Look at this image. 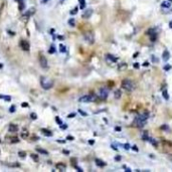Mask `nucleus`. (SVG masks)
<instances>
[{"mask_svg": "<svg viewBox=\"0 0 172 172\" xmlns=\"http://www.w3.org/2000/svg\"><path fill=\"white\" fill-rule=\"evenodd\" d=\"M122 88L126 91L131 92V91L135 90L136 86H135V84H134L132 81H130V79H123L122 81Z\"/></svg>", "mask_w": 172, "mask_h": 172, "instance_id": "obj_1", "label": "nucleus"}, {"mask_svg": "<svg viewBox=\"0 0 172 172\" xmlns=\"http://www.w3.org/2000/svg\"><path fill=\"white\" fill-rule=\"evenodd\" d=\"M40 85L44 90H49V89H51L52 88L53 82L51 81V79H47V78H41L40 79Z\"/></svg>", "mask_w": 172, "mask_h": 172, "instance_id": "obj_2", "label": "nucleus"}, {"mask_svg": "<svg viewBox=\"0 0 172 172\" xmlns=\"http://www.w3.org/2000/svg\"><path fill=\"white\" fill-rule=\"evenodd\" d=\"M146 121L147 120H145L143 118H141V117L138 115L135 119H134V122H133V125L135 126V127L137 128H143L144 126L146 125Z\"/></svg>", "mask_w": 172, "mask_h": 172, "instance_id": "obj_3", "label": "nucleus"}, {"mask_svg": "<svg viewBox=\"0 0 172 172\" xmlns=\"http://www.w3.org/2000/svg\"><path fill=\"white\" fill-rule=\"evenodd\" d=\"M96 100H97V97L95 95H86L79 99V101L81 103H91V102H95Z\"/></svg>", "mask_w": 172, "mask_h": 172, "instance_id": "obj_4", "label": "nucleus"}, {"mask_svg": "<svg viewBox=\"0 0 172 172\" xmlns=\"http://www.w3.org/2000/svg\"><path fill=\"white\" fill-rule=\"evenodd\" d=\"M84 38H85V40L90 44H93L95 42V36H94L93 32H86L85 34H84Z\"/></svg>", "mask_w": 172, "mask_h": 172, "instance_id": "obj_5", "label": "nucleus"}, {"mask_svg": "<svg viewBox=\"0 0 172 172\" xmlns=\"http://www.w3.org/2000/svg\"><path fill=\"white\" fill-rule=\"evenodd\" d=\"M108 96H109V89L106 87H104V88H101V89L99 90V97L101 99H107L108 98Z\"/></svg>", "mask_w": 172, "mask_h": 172, "instance_id": "obj_6", "label": "nucleus"}, {"mask_svg": "<svg viewBox=\"0 0 172 172\" xmlns=\"http://www.w3.org/2000/svg\"><path fill=\"white\" fill-rule=\"evenodd\" d=\"M146 34L150 36V40L152 41V42L156 41V39H157V32L155 31V29H153V28L149 29V30L146 31Z\"/></svg>", "mask_w": 172, "mask_h": 172, "instance_id": "obj_7", "label": "nucleus"}, {"mask_svg": "<svg viewBox=\"0 0 172 172\" xmlns=\"http://www.w3.org/2000/svg\"><path fill=\"white\" fill-rule=\"evenodd\" d=\"M19 45L23 50H25V51H28L29 48H30V45H29L28 41H26V40H20Z\"/></svg>", "mask_w": 172, "mask_h": 172, "instance_id": "obj_8", "label": "nucleus"}, {"mask_svg": "<svg viewBox=\"0 0 172 172\" xmlns=\"http://www.w3.org/2000/svg\"><path fill=\"white\" fill-rule=\"evenodd\" d=\"M39 62H40V65L42 66L43 69H46L47 66H48L47 60H46V58H45L44 56H41L39 57Z\"/></svg>", "mask_w": 172, "mask_h": 172, "instance_id": "obj_9", "label": "nucleus"}, {"mask_svg": "<svg viewBox=\"0 0 172 172\" xmlns=\"http://www.w3.org/2000/svg\"><path fill=\"white\" fill-rule=\"evenodd\" d=\"M92 14H93V9H87L85 12L83 13V18H90Z\"/></svg>", "mask_w": 172, "mask_h": 172, "instance_id": "obj_10", "label": "nucleus"}, {"mask_svg": "<svg viewBox=\"0 0 172 172\" xmlns=\"http://www.w3.org/2000/svg\"><path fill=\"white\" fill-rule=\"evenodd\" d=\"M162 58H163V60H164V61L169 60V58H170V52L167 49H165L164 51H163V53H162Z\"/></svg>", "mask_w": 172, "mask_h": 172, "instance_id": "obj_11", "label": "nucleus"}, {"mask_svg": "<svg viewBox=\"0 0 172 172\" xmlns=\"http://www.w3.org/2000/svg\"><path fill=\"white\" fill-rule=\"evenodd\" d=\"M56 168L57 170H60V171H65L66 169V165L64 164V163H57V164L56 165Z\"/></svg>", "mask_w": 172, "mask_h": 172, "instance_id": "obj_12", "label": "nucleus"}, {"mask_svg": "<svg viewBox=\"0 0 172 172\" xmlns=\"http://www.w3.org/2000/svg\"><path fill=\"white\" fill-rule=\"evenodd\" d=\"M106 57H107V60H109V61H112V62H116L117 60H118V58H117L116 56H112V54H110V53L106 54Z\"/></svg>", "mask_w": 172, "mask_h": 172, "instance_id": "obj_13", "label": "nucleus"}, {"mask_svg": "<svg viewBox=\"0 0 172 172\" xmlns=\"http://www.w3.org/2000/svg\"><path fill=\"white\" fill-rule=\"evenodd\" d=\"M95 162H96V164H97L99 167H105V166L107 165V163L104 162L103 160H101V159H96Z\"/></svg>", "mask_w": 172, "mask_h": 172, "instance_id": "obj_14", "label": "nucleus"}, {"mask_svg": "<svg viewBox=\"0 0 172 172\" xmlns=\"http://www.w3.org/2000/svg\"><path fill=\"white\" fill-rule=\"evenodd\" d=\"M34 12H35V9H34V8H31V9H29L27 12H25L23 15L26 16V17H29V16H31L32 14H34Z\"/></svg>", "mask_w": 172, "mask_h": 172, "instance_id": "obj_15", "label": "nucleus"}, {"mask_svg": "<svg viewBox=\"0 0 172 172\" xmlns=\"http://www.w3.org/2000/svg\"><path fill=\"white\" fill-rule=\"evenodd\" d=\"M127 68H128V65H127V64H126V62H123V64H120V65H118V70H120V72H122V70H125Z\"/></svg>", "mask_w": 172, "mask_h": 172, "instance_id": "obj_16", "label": "nucleus"}, {"mask_svg": "<svg viewBox=\"0 0 172 172\" xmlns=\"http://www.w3.org/2000/svg\"><path fill=\"white\" fill-rule=\"evenodd\" d=\"M17 130H18V126L17 125H14V124L9 125V131L10 132H16Z\"/></svg>", "mask_w": 172, "mask_h": 172, "instance_id": "obj_17", "label": "nucleus"}, {"mask_svg": "<svg viewBox=\"0 0 172 172\" xmlns=\"http://www.w3.org/2000/svg\"><path fill=\"white\" fill-rule=\"evenodd\" d=\"M171 6V2L170 1H163L161 3V7L162 8H169Z\"/></svg>", "mask_w": 172, "mask_h": 172, "instance_id": "obj_18", "label": "nucleus"}, {"mask_svg": "<svg viewBox=\"0 0 172 172\" xmlns=\"http://www.w3.org/2000/svg\"><path fill=\"white\" fill-rule=\"evenodd\" d=\"M121 95H122V92H121V90H116L115 93H114V97H115V99H120Z\"/></svg>", "mask_w": 172, "mask_h": 172, "instance_id": "obj_19", "label": "nucleus"}, {"mask_svg": "<svg viewBox=\"0 0 172 172\" xmlns=\"http://www.w3.org/2000/svg\"><path fill=\"white\" fill-rule=\"evenodd\" d=\"M41 131H42V133L44 134L45 136H47V137H51L52 136V133L50 131H48V130H46V129H41Z\"/></svg>", "mask_w": 172, "mask_h": 172, "instance_id": "obj_20", "label": "nucleus"}, {"mask_svg": "<svg viewBox=\"0 0 172 172\" xmlns=\"http://www.w3.org/2000/svg\"><path fill=\"white\" fill-rule=\"evenodd\" d=\"M36 151L38 153L40 154H42V155H48V152L46 150H44V149H41V148H36Z\"/></svg>", "mask_w": 172, "mask_h": 172, "instance_id": "obj_21", "label": "nucleus"}, {"mask_svg": "<svg viewBox=\"0 0 172 172\" xmlns=\"http://www.w3.org/2000/svg\"><path fill=\"white\" fill-rule=\"evenodd\" d=\"M79 8L81 9H85L86 8V0H79Z\"/></svg>", "mask_w": 172, "mask_h": 172, "instance_id": "obj_22", "label": "nucleus"}, {"mask_svg": "<svg viewBox=\"0 0 172 172\" xmlns=\"http://www.w3.org/2000/svg\"><path fill=\"white\" fill-rule=\"evenodd\" d=\"M0 99H3L4 101H7V102H10L11 101L10 96H5V95H0Z\"/></svg>", "mask_w": 172, "mask_h": 172, "instance_id": "obj_23", "label": "nucleus"}, {"mask_svg": "<svg viewBox=\"0 0 172 172\" xmlns=\"http://www.w3.org/2000/svg\"><path fill=\"white\" fill-rule=\"evenodd\" d=\"M15 1H17L19 4V10H22L24 8V1L23 0H15Z\"/></svg>", "mask_w": 172, "mask_h": 172, "instance_id": "obj_24", "label": "nucleus"}, {"mask_svg": "<svg viewBox=\"0 0 172 172\" xmlns=\"http://www.w3.org/2000/svg\"><path fill=\"white\" fill-rule=\"evenodd\" d=\"M21 137L23 138V139H26V138L28 137V131H27V130L24 129L23 131L21 132Z\"/></svg>", "mask_w": 172, "mask_h": 172, "instance_id": "obj_25", "label": "nucleus"}, {"mask_svg": "<svg viewBox=\"0 0 172 172\" xmlns=\"http://www.w3.org/2000/svg\"><path fill=\"white\" fill-rule=\"evenodd\" d=\"M162 95H163V98H164L165 100H169V95H168V92H167V90H164L162 92Z\"/></svg>", "mask_w": 172, "mask_h": 172, "instance_id": "obj_26", "label": "nucleus"}, {"mask_svg": "<svg viewBox=\"0 0 172 172\" xmlns=\"http://www.w3.org/2000/svg\"><path fill=\"white\" fill-rule=\"evenodd\" d=\"M149 135H148V132H144L143 133V136H142V139H143L144 141H148L149 140Z\"/></svg>", "mask_w": 172, "mask_h": 172, "instance_id": "obj_27", "label": "nucleus"}, {"mask_svg": "<svg viewBox=\"0 0 172 172\" xmlns=\"http://www.w3.org/2000/svg\"><path fill=\"white\" fill-rule=\"evenodd\" d=\"M148 141L150 142V143H152V145L154 146V147H157L158 143H157V142H156V141H155V140L153 139V138H149V140H148Z\"/></svg>", "mask_w": 172, "mask_h": 172, "instance_id": "obj_28", "label": "nucleus"}, {"mask_svg": "<svg viewBox=\"0 0 172 172\" xmlns=\"http://www.w3.org/2000/svg\"><path fill=\"white\" fill-rule=\"evenodd\" d=\"M60 52H65V51H66V47L65 46L64 44H60Z\"/></svg>", "mask_w": 172, "mask_h": 172, "instance_id": "obj_29", "label": "nucleus"}, {"mask_svg": "<svg viewBox=\"0 0 172 172\" xmlns=\"http://www.w3.org/2000/svg\"><path fill=\"white\" fill-rule=\"evenodd\" d=\"M171 69H172V65H165L164 66H163V70H166V72H167V70H170Z\"/></svg>", "mask_w": 172, "mask_h": 172, "instance_id": "obj_30", "label": "nucleus"}, {"mask_svg": "<svg viewBox=\"0 0 172 172\" xmlns=\"http://www.w3.org/2000/svg\"><path fill=\"white\" fill-rule=\"evenodd\" d=\"M48 52H49L50 54H52V53L56 52V47H54V45H51V46H50V48H49V50H48Z\"/></svg>", "mask_w": 172, "mask_h": 172, "instance_id": "obj_31", "label": "nucleus"}, {"mask_svg": "<svg viewBox=\"0 0 172 172\" xmlns=\"http://www.w3.org/2000/svg\"><path fill=\"white\" fill-rule=\"evenodd\" d=\"M18 156L20 158H25V156H26V153H25L24 151H20V152L18 153Z\"/></svg>", "mask_w": 172, "mask_h": 172, "instance_id": "obj_32", "label": "nucleus"}, {"mask_svg": "<svg viewBox=\"0 0 172 172\" xmlns=\"http://www.w3.org/2000/svg\"><path fill=\"white\" fill-rule=\"evenodd\" d=\"M151 60H152V61L154 62V64H157V62H159V60L157 58V56H151Z\"/></svg>", "mask_w": 172, "mask_h": 172, "instance_id": "obj_33", "label": "nucleus"}, {"mask_svg": "<svg viewBox=\"0 0 172 172\" xmlns=\"http://www.w3.org/2000/svg\"><path fill=\"white\" fill-rule=\"evenodd\" d=\"M69 24L70 25V26H74V25H75V21H74V18H70V19L69 20Z\"/></svg>", "mask_w": 172, "mask_h": 172, "instance_id": "obj_34", "label": "nucleus"}, {"mask_svg": "<svg viewBox=\"0 0 172 172\" xmlns=\"http://www.w3.org/2000/svg\"><path fill=\"white\" fill-rule=\"evenodd\" d=\"M78 10H79V8H78V7H75V8H74V10H70V13L72 14V15H74V14H77V13H78Z\"/></svg>", "mask_w": 172, "mask_h": 172, "instance_id": "obj_35", "label": "nucleus"}, {"mask_svg": "<svg viewBox=\"0 0 172 172\" xmlns=\"http://www.w3.org/2000/svg\"><path fill=\"white\" fill-rule=\"evenodd\" d=\"M160 129L162 130V131H167V130H169V127L167 125H162L160 127Z\"/></svg>", "mask_w": 172, "mask_h": 172, "instance_id": "obj_36", "label": "nucleus"}, {"mask_svg": "<svg viewBox=\"0 0 172 172\" xmlns=\"http://www.w3.org/2000/svg\"><path fill=\"white\" fill-rule=\"evenodd\" d=\"M16 111V107H15V105H12V106L10 107V109H9V112L10 113H14Z\"/></svg>", "mask_w": 172, "mask_h": 172, "instance_id": "obj_37", "label": "nucleus"}, {"mask_svg": "<svg viewBox=\"0 0 172 172\" xmlns=\"http://www.w3.org/2000/svg\"><path fill=\"white\" fill-rule=\"evenodd\" d=\"M122 147H123L124 149H126V150H129L130 148H131V147H130V145H129L128 143H125V144H123V145H122Z\"/></svg>", "mask_w": 172, "mask_h": 172, "instance_id": "obj_38", "label": "nucleus"}, {"mask_svg": "<svg viewBox=\"0 0 172 172\" xmlns=\"http://www.w3.org/2000/svg\"><path fill=\"white\" fill-rule=\"evenodd\" d=\"M79 114H81L82 116H85V117H86V116H88V114H87V113H86L85 111L81 110V109H79Z\"/></svg>", "mask_w": 172, "mask_h": 172, "instance_id": "obj_39", "label": "nucleus"}, {"mask_svg": "<svg viewBox=\"0 0 172 172\" xmlns=\"http://www.w3.org/2000/svg\"><path fill=\"white\" fill-rule=\"evenodd\" d=\"M30 118H31L32 120H36V119H37V116H36V114H35V113H31V115H30Z\"/></svg>", "mask_w": 172, "mask_h": 172, "instance_id": "obj_40", "label": "nucleus"}, {"mask_svg": "<svg viewBox=\"0 0 172 172\" xmlns=\"http://www.w3.org/2000/svg\"><path fill=\"white\" fill-rule=\"evenodd\" d=\"M56 123L58 124V125H61L62 124V121L58 118V117H56Z\"/></svg>", "mask_w": 172, "mask_h": 172, "instance_id": "obj_41", "label": "nucleus"}, {"mask_svg": "<svg viewBox=\"0 0 172 172\" xmlns=\"http://www.w3.org/2000/svg\"><path fill=\"white\" fill-rule=\"evenodd\" d=\"M123 168L125 169V171H126V172H131V171H132L131 169H130V168H129V167H127V166H126V165H123Z\"/></svg>", "mask_w": 172, "mask_h": 172, "instance_id": "obj_42", "label": "nucleus"}, {"mask_svg": "<svg viewBox=\"0 0 172 172\" xmlns=\"http://www.w3.org/2000/svg\"><path fill=\"white\" fill-rule=\"evenodd\" d=\"M115 131H117V132H121V131H122V128H121L120 126H117V127H115Z\"/></svg>", "mask_w": 172, "mask_h": 172, "instance_id": "obj_43", "label": "nucleus"}, {"mask_svg": "<svg viewBox=\"0 0 172 172\" xmlns=\"http://www.w3.org/2000/svg\"><path fill=\"white\" fill-rule=\"evenodd\" d=\"M11 138H12V139L10 140L11 143H14V142H16V143H17V142H18V139H15L16 137H15V138H14V137H11Z\"/></svg>", "mask_w": 172, "mask_h": 172, "instance_id": "obj_44", "label": "nucleus"}, {"mask_svg": "<svg viewBox=\"0 0 172 172\" xmlns=\"http://www.w3.org/2000/svg\"><path fill=\"white\" fill-rule=\"evenodd\" d=\"M31 157H32L33 159H34V161H36V162H37V160H38V158H37V156H36V155H34V154H31Z\"/></svg>", "mask_w": 172, "mask_h": 172, "instance_id": "obj_45", "label": "nucleus"}, {"mask_svg": "<svg viewBox=\"0 0 172 172\" xmlns=\"http://www.w3.org/2000/svg\"><path fill=\"white\" fill-rule=\"evenodd\" d=\"M21 107L22 108H28V103H22L21 104Z\"/></svg>", "mask_w": 172, "mask_h": 172, "instance_id": "obj_46", "label": "nucleus"}, {"mask_svg": "<svg viewBox=\"0 0 172 172\" xmlns=\"http://www.w3.org/2000/svg\"><path fill=\"white\" fill-rule=\"evenodd\" d=\"M75 113H72V114H70L69 116H68V118H74V117H75Z\"/></svg>", "mask_w": 172, "mask_h": 172, "instance_id": "obj_47", "label": "nucleus"}, {"mask_svg": "<svg viewBox=\"0 0 172 172\" xmlns=\"http://www.w3.org/2000/svg\"><path fill=\"white\" fill-rule=\"evenodd\" d=\"M133 65H134V68H135V69H139L140 68V65L138 64V62H135V64H134Z\"/></svg>", "mask_w": 172, "mask_h": 172, "instance_id": "obj_48", "label": "nucleus"}, {"mask_svg": "<svg viewBox=\"0 0 172 172\" xmlns=\"http://www.w3.org/2000/svg\"><path fill=\"white\" fill-rule=\"evenodd\" d=\"M74 167H75V169H77V170H78L79 172H83V171H84V170H83V169L81 168V167H79V166H77V165H75Z\"/></svg>", "mask_w": 172, "mask_h": 172, "instance_id": "obj_49", "label": "nucleus"}, {"mask_svg": "<svg viewBox=\"0 0 172 172\" xmlns=\"http://www.w3.org/2000/svg\"><path fill=\"white\" fill-rule=\"evenodd\" d=\"M66 139H68V140H70V141H73V140L74 139V138L73 136H70V135H69L68 137H66Z\"/></svg>", "mask_w": 172, "mask_h": 172, "instance_id": "obj_50", "label": "nucleus"}, {"mask_svg": "<svg viewBox=\"0 0 172 172\" xmlns=\"http://www.w3.org/2000/svg\"><path fill=\"white\" fill-rule=\"evenodd\" d=\"M121 159H122V158H121L120 155H118V156H116V157H115V160H116V161H120Z\"/></svg>", "mask_w": 172, "mask_h": 172, "instance_id": "obj_51", "label": "nucleus"}, {"mask_svg": "<svg viewBox=\"0 0 172 172\" xmlns=\"http://www.w3.org/2000/svg\"><path fill=\"white\" fill-rule=\"evenodd\" d=\"M66 128H68V126H66V125H62V124L60 125V129L65 130V129H66Z\"/></svg>", "mask_w": 172, "mask_h": 172, "instance_id": "obj_52", "label": "nucleus"}, {"mask_svg": "<svg viewBox=\"0 0 172 172\" xmlns=\"http://www.w3.org/2000/svg\"><path fill=\"white\" fill-rule=\"evenodd\" d=\"M132 149H133L134 151H136V152H138V151H139V150H138V148L136 147V145H134V146H132Z\"/></svg>", "mask_w": 172, "mask_h": 172, "instance_id": "obj_53", "label": "nucleus"}, {"mask_svg": "<svg viewBox=\"0 0 172 172\" xmlns=\"http://www.w3.org/2000/svg\"><path fill=\"white\" fill-rule=\"evenodd\" d=\"M62 153H65V155H69L70 154V151L69 150H62Z\"/></svg>", "mask_w": 172, "mask_h": 172, "instance_id": "obj_54", "label": "nucleus"}, {"mask_svg": "<svg viewBox=\"0 0 172 172\" xmlns=\"http://www.w3.org/2000/svg\"><path fill=\"white\" fill-rule=\"evenodd\" d=\"M143 66H149V62L148 61H145L143 64Z\"/></svg>", "mask_w": 172, "mask_h": 172, "instance_id": "obj_55", "label": "nucleus"}, {"mask_svg": "<svg viewBox=\"0 0 172 172\" xmlns=\"http://www.w3.org/2000/svg\"><path fill=\"white\" fill-rule=\"evenodd\" d=\"M94 143H95V140H90V141H89V144H90V145H93Z\"/></svg>", "mask_w": 172, "mask_h": 172, "instance_id": "obj_56", "label": "nucleus"}, {"mask_svg": "<svg viewBox=\"0 0 172 172\" xmlns=\"http://www.w3.org/2000/svg\"><path fill=\"white\" fill-rule=\"evenodd\" d=\"M111 147H112L113 149H114V150H116V151H118V148H117V147H115V146H114V145H111Z\"/></svg>", "mask_w": 172, "mask_h": 172, "instance_id": "obj_57", "label": "nucleus"}, {"mask_svg": "<svg viewBox=\"0 0 172 172\" xmlns=\"http://www.w3.org/2000/svg\"><path fill=\"white\" fill-rule=\"evenodd\" d=\"M169 27H170V28H172V20L169 22Z\"/></svg>", "mask_w": 172, "mask_h": 172, "instance_id": "obj_58", "label": "nucleus"}, {"mask_svg": "<svg viewBox=\"0 0 172 172\" xmlns=\"http://www.w3.org/2000/svg\"><path fill=\"white\" fill-rule=\"evenodd\" d=\"M49 0H42V3H46V2H48Z\"/></svg>", "mask_w": 172, "mask_h": 172, "instance_id": "obj_59", "label": "nucleus"}, {"mask_svg": "<svg viewBox=\"0 0 172 172\" xmlns=\"http://www.w3.org/2000/svg\"><path fill=\"white\" fill-rule=\"evenodd\" d=\"M57 142H60V143H65V141H62V140H57Z\"/></svg>", "mask_w": 172, "mask_h": 172, "instance_id": "obj_60", "label": "nucleus"}, {"mask_svg": "<svg viewBox=\"0 0 172 172\" xmlns=\"http://www.w3.org/2000/svg\"><path fill=\"white\" fill-rule=\"evenodd\" d=\"M3 68V65L2 64H0V69H2Z\"/></svg>", "mask_w": 172, "mask_h": 172, "instance_id": "obj_61", "label": "nucleus"}, {"mask_svg": "<svg viewBox=\"0 0 172 172\" xmlns=\"http://www.w3.org/2000/svg\"><path fill=\"white\" fill-rule=\"evenodd\" d=\"M64 1H65V0H60V3H64Z\"/></svg>", "mask_w": 172, "mask_h": 172, "instance_id": "obj_62", "label": "nucleus"}, {"mask_svg": "<svg viewBox=\"0 0 172 172\" xmlns=\"http://www.w3.org/2000/svg\"><path fill=\"white\" fill-rule=\"evenodd\" d=\"M168 1H170V2H172V0H168Z\"/></svg>", "mask_w": 172, "mask_h": 172, "instance_id": "obj_63", "label": "nucleus"}, {"mask_svg": "<svg viewBox=\"0 0 172 172\" xmlns=\"http://www.w3.org/2000/svg\"><path fill=\"white\" fill-rule=\"evenodd\" d=\"M0 142H1V141H0Z\"/></svg>", "mask_w": 172, "mask_h": 172, "instance_id": "obj_64", "label": "nucleus"}]
</instances>
